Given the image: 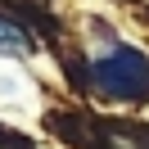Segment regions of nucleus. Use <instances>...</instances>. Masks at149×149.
Wrapping results in <instances>:
<instances>
[{
  "instance_id": "2",
  "label": "nucleus",
  "mask_w": 149,
  "mask_h": 149,
  "mask_svg": "<svg viewBox=\"0 0 149 149\" xmlns=\"http://www.w3.org/2000/svg\"><path fill=\"white\" fill-rule=\"evenodd\" d=\"M27 50H32V32L14 23L9 14H0V54H27Z\"/></svg>"
},
{
  "instance_id": "1",
  "label": "nucleus",
  "mask_w": 149,
  "mask_h": 149,
  "mask_svg": "<svg viewBox=\"0 0 149 149\" xmlns=\"http://www.w3.org/2000/svg\"><path fill=\"white\" fill-rule=\"evenodd\" d=\"M86 68H91V81L113 100H136L149 91V59L131 45H104Z\"/></svg>"
}]
</instances>
